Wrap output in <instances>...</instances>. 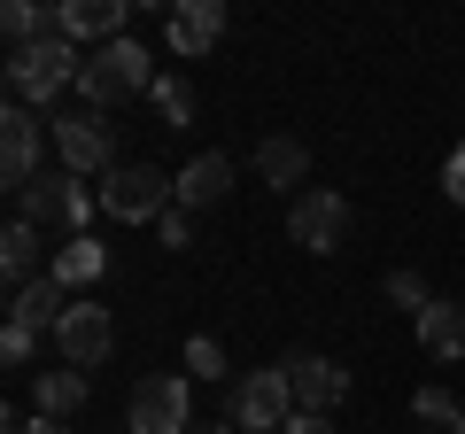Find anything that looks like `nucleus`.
I'll return each instance as SVG.
<instances>
[{"mask_svg":"<svg viewBox=\"0 0 465 434\" xmlns=\"http://www.w3.org/2000/svg\"><path fill=\"white\" fill-rule=\"evenodd\" d=\"M78 94H85V109H124V101H140V94H155V54L140 47V39H116V47H94L85 54V78H78Z\"/></svg>","mask_w":465,"mask_h":434,"instance_id":"nucleus-1","label":"nucleus"},{"mask_svg":"<svg viewBox=\"0 0 465 434\" xmlns=\"http://www.w3.org/2000/svg\"><path fill=\"white\" fill-rule=\"evenodd\" d=\"M78 78H85V54L70 47V39H39V47H16V54H8V101H24V109L63 101Z\"/></svg>","mask_w":465,"mask_h":434,"instance_id":"nucleus-2","label":"nucleus"},{"mask_svg":"<svg viewBox=\"0 0 465 434\" xmlns=\"http://www.w3.org/2000/svg\"><path fill=\"white\" fill-rule=\"evenodd\" d=\"M349 233H357V210H349L333 186H302V194L287 202V241H295V249L333 256V249H349Z\"/></svg>","mask_w":465,"mask_h":434,"instance_id":"nucleus-3","label":"nucleus"},{"mask_svg":"<svg viewBox=\"0 0 465 434\" xmlns=\"http://www.w3.org/2000/svg\"><path fill=\"white\" fill-rule=\"evenodd\" d=\"M94 210H101V186H85L78 171H54V179H39L32 194H24V210H16V217H32L39 233H63V241H78Z\"/></svg>","mask_w":465,"mask_h":434,"instance_id":"nucleus-4","label":"nucleus"},{"mask_svg":"<svg viewBox=\"0 0 465 434\" xmlns=\"http://www.w3.org/2000/svg\"><path fill=\"white\" fill-rule=\"evenodd\" d=\"M287 419H295V388H287V365L241 372V388H232V411H225V427H241V434H287Z\"/></svg>","mask_w":465,"mask_h":434,"instance_id":"nucleus-5","label":"nucleus"},{"mask_svg":"<svg viewBox=\"0 0 465 434\" xmlns=\"http://www.w3.org/2000/svg\"><path fill=\"white\" fill-rule=\"evenodd\" d=\"M124 427L133 434H194V388L186 372H148L124 403Z\"/></svg>","mask_w":465,"mask_h":434,"instance_id":"nucleus-6","label":"nucleus"},{"mask_svg":"<svg viewBox=\"0 0 465 434\" xmlns=\"http://www.w3.org/2000/svg\"><path fill=\"white\" fill-rule=\"evenodd\" d=\"M171 186L179 179H163L155 163H116L109 186H101V210H109L116 225H155V217L171 210Z\"/></svg>","mask_w":465,"mask_h":434,"instance_id":"nucleus-7","label":"nucleus"},{"mask_svg":"<svg viewBox=\"0 0 465 434\" xmlns=\"http://www.w3.org/2000/svg\"><path fill=\"white\" fill-rule=\"evenodd\" d=\"M54 155H63V171H78V179H94V171H116L109 148H116V124L101 117V109H85V117H54Z\"/></svg>","mask_w":465,"mask_h":434,"instance_id":"nucleus-8","label":"nucleus"},{"mask_svg":"<svg viewBox=\"0 0 465 434\" xmlns=\"http://www.w3.org/2000/svg\"><path fill=\"white\" fill-rule=\"evenodd\" d=\"M0 186H8L16 202L39 186V117L24 109V101L0 109Z\"/></svg>","mask_w":465,"mask_h":434,"instance_id":"nucleus-9","label":"nucleus"},{"mask_svg":"<svg viewBox=\"0 0 465 434\" xmlns=\"http://www.w3.org/2000/svg\"><path fill=\"white\" fill-rule=\"evenodd\" d=\"M54 350H63V365H70V372H94V365H109V350H116V326H109V311H101V302H70V318L54 326Z\"/></svg>","mask_w":465,"mask_h":434,"instance_id":"nucleus-10","label":"nucleus"},{"mask_svg":"<svg viewBox=\"0 0 465 434\" xmlns=\"http://www.w3.org/2000/svg\"><path fill=\"white\" fill-rule=\"evenodd\" d=\"M163 39H171V54H210L217 39H225V8L217 0H179V8H163Z\"/></svg>","mask_w":465,"mask_h":434,"instance_id":"nucleus-11","label":"nucleus"},{"mask_svg":"<svg viewBox=\"0 0 465 434\" xmlns=\"http://www.w3.org/2000/svg\"><path fill=\"white\" fill-rule=\"evenodd\" d=\"M287 388H295V411H318L326 419L333 403L349 396V372L333 357H287Z\"/></svg>","mask_w":465,"mask_h":434,"instance_id":"nucleus-12","label":"nucleus"},{"mask_svg":"<svg viewBox=\"0 0 465 434\" xmlns=\"http://www.w3.org/2000/svg\"><path fill=\"white\" fill-rule=\"evenodd\" d=\"M63 318H70V287L54 280V271H39L32 287H16V295H8V326H32V334H54Z\"/></svg>","mask_w":465,"mask_h":434,"instance_id":"nucleus-13","label":"nucleus"},{"mask_svg":"<svg viewBox=\"0 0 465 434\" xmlns=\"http://www.w3.org/2000/svg\"><path fill=\"white\" fill-rule=\"evenodd\" d=\"M54 16H63V39H70V47H78V39H94V47H116L133 8H124V0H63Z\"/></svg>","mask_w":465,"mask_h":434,"instance_id":"nucleus-14","label":"nucleus"},{"mask_svg":"<svg viewBox=\"0 0 465 434\" xmlns=\"http://www.w3.org/2000/svg\"><path fill=\"white\" fill-rule=\"evenodd\" d=\"M225 194H232V155H194V163L179 171V186H171V202H179L186 217H194V210H217Z\"/></svg>","mask_w":465,"mask_h":434,"instance_id":"nucleus-15","label":"nucleus"},{"mask_svg":"<svg viewBox=\"0 0 465 434\" xmlns=\"http://www.w3.org/2000/svg\"><path fill=\"white\" fill-rule=\"evenodd\" d=\"M419 350L442 357V365H458V357H465V302H442V295H434L427 311H419Z\"/></svg>","mask_w":465,"mask_h":434,"instance_id":"nucleus-16","label":"nucleus"},{"mask_svg":"<svg viewBox=\"0 0 465 434\" xmlns=\"http://www.w3.org/2000/svg\"><path fill=\"white\" fill-rule=\"evenodd\" d=\"M32 403H39V419H78L85 411V372H70V365H54V372H32Z\"/></svg>","mask_w":465,"mask_h":434,"instance_id":"nucleus-17","label":"nucleus"},{"mask_svg":"<svg viewBox=\"0 0 465 434\" xmlns=\"http://www.w3.org/2000/svg\"><path fill=\"white\" fill-rule=\"evenodd\" d=\"M47 271H54V280L70 287V295H78V287H94L101 271H109V249H101L94 233H78V241H63V249L47 256Z\"/></svg>","mask_w":465,"mask_h":434,"instance_id":"nucleus-18","label":"nucleus"},{"mask_svg":"<svg viewBox=\"0 0 465 434\" xmlns=\"http://www.w3.org/2000/svg\"><path fill=\"white\" fill-rule=\"evenodd\" d=\"M39 225L32 217H8V233H0V271H8V287H32L39 280Z\"/></svg>","mask_w":465,"mask_h":434,"instance_id":"nucleus-19","label":"nucleus"},{"mask_svg":"<svg viewBox=\"0 0 465 434\" xmlns=\"http://www.w3.org/2000/svg\"><path fill=\"white\" fill-rule=\"evenodd\" d=\"M256 179L295 194V186L311 179V148H302V140H264V148H256Z\"/></svg>","mask_w":465,"mask_h":434,"instance_id":"nucleus-20","label":"nucleus"},{"mask_svg":"<svg viewBox=\"0 0 465 434\" xmlns=\"http://www.w3.org/2000/svg\"><path fill=\"white\" fill-rule=\"evenodd\" d=\"M0 32H8V47H39V39H63V16L39 8V0H8L0 8Z\"/></svg>","mask_w":465,"mask_h":434,"instance_id":"nucleus-21","label":"nucleus"},{"mask_svg":"<svg viewBox=\"0 0 465 434\" xmlns=\"http://www.w3.org/2000/svg\"><path fill=\"white\" fill-rule=\"evenodd\" d=\"M155 117H163L171 124V133H186V124H194V85H186V78H155Z\"/></svg>","mask_w":465,"mask_h":434,"instance_id":"nucleus-22","label":"nucleus"},{"mask_svg":"<svg viewBox=\"0 0 465 434\" xmlns=\"http://www.w3.org/2000/svg\"><path fill=\"white\" fill-rule=\"evenodd\" d=\"M419 427H427V434H458L465 427V403L450 396V388H419Z\"/></svg>","mask_w":465,"mask_h":434,"instance_id":"nucleus-23","label":"nucleus"},{"mask_svg":"<svg viewBox=\"0 0 465 434\" xmlns=\"http://www.w3.org/2000/svg\"><path fill=\"white\" fill-rule=\"evenodd\" d=\"M186 372H194V380H232L225 341H217V334H194V341H186Z\"/></svg>","mask_w":465,"mask_h":434,"instance_id":"nucleus-24","label":"nucleus"},{"mask_svg":"<svg viewBox=\"0 0 465 434\" xmlns=\"http://www.w3.org/2000/svg\"><path fill=\"white\" fill-rule=\"evenodd\" d=\"M32 357H39V334H32V326H0V365H32Z\"/></svg>","mask_w":465,"mask_h":434,"instance_id":"nucleus-25","label":"nucleus"},{"mask_svg":"<svg viewBox=\"0 0 465 434\" xmlns=\"http://www.w3.org/2000/svg\"><path fill=\"white\" fill-rule=\"evenodd\" d=\"M388 295H396V302H403V311H411V318H419V311H427V302H434L419 271H388Z\"/></svg>","mask_w":465,"mask_h":434,"instance_id":"nucleus-26","label":"nucleus"},{"mask_svg":"<svg viewBox=\"0 0 465 434\" xmlns=\"http://www.w3.org/2000/svg\"><path fill=\"white\" fill-rule=\"evenodd\" d=\"M155 233H163V249H186V241H194V217H186L179 202H171V210L155 217Z\"/></svg>","mask_w":465,"mask_h":434,"instance_id":"nucleus-27","label":"nucleus"},{"mask_svg":"<svg viewBox=\"0 0 465 434\" xmlns=\"http://www.w3.org/2000/svg\"><path fill=\"white\" fill-rule=\"evenodd\" d=\"M442 194H450V202H465V148L450 155V171H442Z\"/></svg>","mask_w":465,"mask_h":434,"instance_id":"nucleus-28","label":"nucleus"},{"mask_svg":"<svg viewBox=\"0 0 465 434\" xmlns=\"http://www.w3.org/2000/svg\"><path fill=\"white\" fill-rule=\"evenodd\" d=\"M287 434H333V419H318V411H295V419H287Z\"/></svg>","mask_w":465,"mask_h":434,"instance_id":"nucleus-29","label":"nucleus"},{"mask_svg":"<svg viewBox=\"0 0 465 434\" xmlns=\"http://www.w3.org/2000/svg\"><path fill=\"white\" fill-rule=\"evenodd\" d=\"M8 434H70V427H63V419H39V411H32V419H16Z\"/></svg>","mask_w":465,"mask_h":434,"instance_id":"nucleus-30","label":"nucleus"},{"mask_svg":"<svg viewBox=\"0 0 465 434\" xmlns=\"http://www.w3.org/2000/svg\"><path fill=\"white\" fill-rule=\"evenodd\" d=\"M210 434H232V427H210Z\"/></svg>","mask_w":465,"mask_h":434,"instance_id":"nucleus-31","label":"nucleus"},{"mask_svg":"<svg viewBox=\"0 0 465 434\" xmlns=\"http://www.w3.org/2000/svg\"><path fill=\"white\" fill-rule=\"evenodd\" d=\"M458 434H465V427H458Z\"/></svg>","mask_w":465,"mask_h":434,"instance_id":"nucleus-32","label":"nucleus"}]
</instances>
